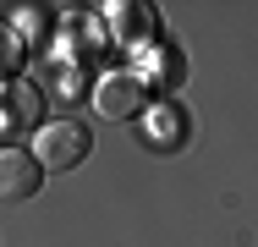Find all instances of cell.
Wrapping results in <instances>:
<instances>
[{"label": "cell", "instance_id": "1", "mask_svg": "<svg viewBox=\"0 0 258 247\" xmlns=\"http://www.w3.org/2000/svg\"><path fill=\"white\" fill-rule=\"evenodd\" d=\"M88 132L77 127V121H50V127H39V138H33V159H39V170H77L83 159H88Z\"/></svg>", "mask_w": 258, "mask_h": 247}, {"label": "cell", "instance_id": "2", "mask_svg": "<svg viewBox=\"0 0 258 247\" xmlns=\"http://www.w3.org/2000/svg\"><path fill=\"white\" fill-rule=\"evenodd\" d=\"M39 115H44V94H39L33 83H22V77L0 83V138H22V132H33Z\"/></svg>", "mask_w": 258, "mask_h": 247}, {"label": "cell", "instance_id": "3", "mask_svg": "<svg viewBox=\"0 0 258 247\" xmlns=\"http://www.w3.org/2000/svg\"><path fill=\"white\" fill-rule=\"evenodd\" d=\"M94 104H99L104 121H126V115H143V77L132 72H115L94 88Z\"/></svg>", "mask_w": 258, "mask_h": 247}, {"label": "cell", "instance_id": "4", "mask_svg": "<svg viewBox=\"0 0 258 247\" xmlns=\"http://www.w3.org/2000/svg\"><path fill=\"white\" fill-rule=\"evenodd\" d=\"M39 181H44V170H39V159H33L28 148H0V198H6V203L33 198Z\"/></svg>", "mask_w": 258, "mask_h": 247}, {"label": "cell", "instance_id": "5", "mask_svg": "<svg viewBox=\"0 0 258 247\" xmlns=\"http://www.w3.org/2000/svg\"><path fill=\"white\" fill-rule=\"evenodd\" d=\"M181 132H187V121H181L176 104H154V110H149V143L154 148H176Z\"/></svg>", "mask_w": 258, "mask_h": 247}, {"label": "cell", "instance_id": "6", "mask_svg": "<svg viewBox=\"0 0 258 247\" xmlns=\"http://www.w3.org/2000/svg\"><path fill=\"white\" fill-rule=\"evenodd\" d=\"M22 60H28V39L17 33V22H6V17H0V77L11 83V77L22 72Z\"/></svg>", "mask_w": 258, "mask_h": 247}, {"label": "cell", "instance_id": "7", "mask_svg": "<svg viewBox=\"0 0 258 247\" xmlns=\"http://www.w3.org/2000/svg\"><path fill=\"white\" fill-rule=\"evenodd\" d=\"M149 83H154V88H170V83H181V60H170L165 49H154V60H149Z\"/></svg>", "mask_w": 258, "mask_h": 247}, {"label": "cell", "instance_id": "8", "mask_svg": "<svg viewBox=\"0 0 258 247\" xmlns=\"http://www.w3.org/2000/svg\"><path fill=\"white\" fill-rule=\"evenodd\" d=\"M110 11V22L115 28H132V33H143L149 28V6H104Z\"/></svg>", "mask_w": 258, "mask_h": 247}]
</instances>
